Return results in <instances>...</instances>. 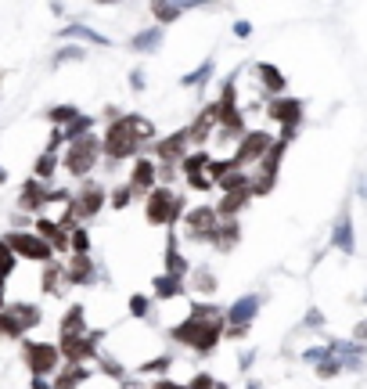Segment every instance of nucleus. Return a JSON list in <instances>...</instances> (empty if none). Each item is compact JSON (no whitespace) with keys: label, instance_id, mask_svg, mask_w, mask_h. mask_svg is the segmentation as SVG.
Wrapping results in <instances>:
<instances>
[{"label":"nucleus","instance_id":"f257e3e1","mask_svg":"<svg viewBox=\"0 0 367 389\" xmlns=\"http://www.w3.org/2000/svg\"><path fill=\"white\" fill-rule=\"evenodd\" d=\"M159 141V130L152 119H144L141 112H123L119 119H112L101 134V159L108 166H119V162H130L141 152Z\"/></svg>","mask_w":367,"mask_h":389},{"label":"nucleus","instance_id":"f03ea898","mask_svg":"<svg viewBox=\"0 0 367 389\" xmlns=\"http://www.w3.org/2000/svg\"><path fill=\"white\" fill-rule=\"evenodd\" d=\"M224 306L216 303H191L188 306V318H184L180 325L170 328V336L184 346H191L195 354L209 357L213 349L220 346V339H224Z\"/></svg>","mask_w":367,"mask_h":389},{"label":"nucleus","instance_id":"7ed1b4c3","mask_svg":"<svg viewBox=\"0 0 367 389\" xmlns=\"http://www.w3.org/2000/svg\"><path fill=\"white\" fill-rule=\"evenodd\" d=\"M188 195H180L173 188H152L148 195H144V220H148L152 227H177L184 213H188Z\"/></svg>","mask_w":367,"mask_h":389},{"label":"nucleus","instance_id":"20e7f679","mask_svg":"<svg viewBox=\"0 0 367 389\" xmlns=\"http://www.w3.org/2000/svg\"><path fill=\"white\" fill-rule=\"evenodd\" d=\"M101 166V134H87L62 148V170L72 180H87Z\"/></svg>","mask_w":367,"mask_h":389},{"label":"nucleus","instance_id":"39448f33","mask_svg":"<svg viewBox=\"0 0 367 389\" xmlns=\"http://www.w3.org/2000/svg\"><path fill=\"white\" fill-rule=\"evenodd\" d=\"M260 306H263V295L260 292H245L224 310V339H245L252 321L260 318Z\"/></svg>","mask_w":367,"mask_h":389},{"label":"nucleus","instance_id":"423d86ee","mask_svg":"<svg viewBox=\"0 0 367 389\" xmlns=\"http://www.w3.org/2000/svg\"><path fill=\"white\" fill-rule=\"evenodd\" d=\"M40 306L36 303H4L0 306V339H22L29 328L40 325Z\"/></svg>","mask_w":367,"mask_h":389},{"label":"nucleus","instance_id":"0eeeda50","mask_svg":"<svg viewBox=\"0 0 367 389\" xmlns=\"http://www.w3.org/2000/svg\"><path fill=\"white\" fill-rule=\"evenodd\" d=\"M105 206H108V188H105V184L94 180V177L80 180V188L72 191V216H76L80 224H87V220L101 216Z\"/></svg>","mask_w":367,"mask_h":389},{"label":"nucleus","instance_id":"6e6552de","mask_svg":"<svg viewBox=\"0 0 367 389\" xmlns=\"http://www.w3.org/2000/svg\"><path fill=\"white\" fill-rule=\"evenodd\" d=\"M216 224H220V213H216V206H209V202L188 206V213H184V220H180L184 238H188V242H198V245H209Z\"/></svg>","mask_w":367,"mask_h":389},{"label":"nucleus","instance_id":"1a4fd4ad","mask_svg":"<svg viewBox=\"0 0 367 389\" xmlns=\"http://www.w3.org/2000/svg\"><path fill=\"white\" fill-rule=\"evenodd\" d=\"M4 242L15 249L18 259H29V263H40L44 267V263H51V259H58V256H54V249L36 231H8Z\"/></svg>","mask_w":367,"mask_h":389},{"label":"nucleus","instance_id":"9d476101","mask_svg":"<svg viewBox=\"0 0 367 389\" xmlns=\"http://www.w3.org/2000/svg\"><path fill=\"white\" fill-rule=\"evenodd\" d=\"M274 137H278V134H270V130H245L242 141H238V148H234V155H231V162L242 166V170H252V166L270 152Z\"/></svg>","mask_w":367,"mask_h":389},{"label":"nucleus","instance_id":"9b49d317","mask_svg":"<svg viewBox=\"0 0 367 389\" xmlns=\"http://www.w3.org/2000/svg\"><path fill=\"white\" fill-rule=\"evenodd\" d=\"M62 263H65V282L69 285H80V288H90V285H98L101 282V267L94 263V256H90V252H69L65 259H62Z\"/></svg>","mask_w":367,"mask_h":389},{"label":"nucleus","instance_id":"f8f14e48","mask_svg":"<svg viewBox=\"0 0 367 389\" xmlns=\"http://www.w3.org/2000/svg\"><path fill=\"white\" fill-rule=\"evenodd\" d=\"M130 177H126V184L137 191V198H144L152 188H159V159L152 152H141L137 159H130Z\"/></svg>","mask_w":367,"mask_h":389},{"label":"nucleus","instance_id":"ddd939ff","mask_svg":"<svg viewBox=\"0 0 367 389\" xmlns=\"http://www.w3.org/2000/svg\"><path fill=\"white\" fill-rule=\"evenodd\" d=\"M26 364L33 368V375H58L62 349L58 343H26Z\"/></svg>","mask_w":367,"mask_h":389},{"label":"nucleus","instance_id":"4468645a","mask_svg":"<svg viewBox=\"0 0 367 389\" xmlns=\"http://www.w3.org/2000/svg\"><path fill=\"white\" fill-rule=\"evenodd\" d=\"M148 152L155 155V159H162V162H177L180 166V159L191 152V134H188V126L184 130H173V134H166V137H159Z\"/></svg>","mask_w":367,"mask_h":389},{"label":"nucleus","instance_id":"2eb2a0df","mask_svg":"<svg viewBox=\"0 0 367 389\" xmlns=\"http://www.w3.org/2000/svg\"><path fill=\"white\" fill-rule=\"evenodd\" d=\"M267 116L278 123L281 130H296L299 123H303V101L299 98H288V94H281V98H267Z\"/></svg>","mask_w":367,"mask_h":389},{"label":"nucleus","instance_id":"dca6fc26","mask_svg":"<svg viewBox=\"0 0 367 389\" xmlns=\"http://www.w3.org/2000/svg\"><path fill=\"white\" fill-rule=\"evenodd\" d=\"M33 231L54 249V256H69V227H62L54 216H44L40 213V216L33 220Z\"/></svg>","mask_w":367,"mask_h":389},{"label":"nucleus","instance_id":"f3484780","mask_svg":"<svg viewBox=\"0 0 367 389\" xmlns=\"http://www.w3.org/2000/svg\"><path fill=\"white\" fill-rule=\"evenodd\" d=\"M47 188H51V184L29 177L22 188H18V209L29 213V216H40V213L47 209Z\"/></svg>","mask_w":367,"mask_h":389},{"label":"nucleus","instance_id":"a211bd4d","mask_svg":"<svg viewBox=\"0 0 367 389\" xmlns=\"http://www.w3.org/2000/svg\"><path fill=\"white\" fill-rule=\"evenodd\" d=\"M252 72H256V83H260V90H263L267 98H281V94H288V80H285V72H281L278 65L256 62Z\"/></svg>","mask_w":367,"mask_h":389},{"label":"nucleus","instance_id":"6ab92c4d","mask_svg":"<svg viewBox=\"0 0 367 389\" xmlns=\"http://www.w3.org/2000/svg\"><path fill=\"white\" fill-rule=\"evenodd\" d=\"M188 295V282L184 277H177V274H155L152 277V300L155 303H173V300H184Z\"/></svg>","mask_w":367,"mask_h":389},{"label":"nucleus","instance_id":"aec40b11","mask_svg":"<svg viewBox=\"0 0 367 389\" xmlns=\"http://www.w3.org/2000/svg\"><path fill=\"white\" fill-rule=\"evenodd\" d=\"M332 249L335 252H357V238H353V216H350V209H342L339 213V220L332 224Z\"/></svg>","mask_w":367,"mask_h":389},{"label":"nucleus","instance_id":"412c9836","mask_svg":"<svg viewBox=\"0 0 367 389\" xmlns=\"http://www.w3.org/2000/svg\"><path fill=\"white\" fill-rule=\"evenodd\" d=\"M58 36H62V40H80L83 47H87V44H90V47H112V40H108L105 33H98L94 26H87V22H69Z\"/></svg>","mask_w":367,"mask_h":389},{"label":"nucleus","instance_id":"4be33fe9","mask_svg":"<svg viewBox=\"0 0 367 389\" xmlns=\"http://www.w3.org/2000/svg\"><path fill=\"white\" fill-rule=\"evenodd\" d=\"M238 242H242V224H238V220H220L213 238H209V245L216 252H234Z\"/></svg>","mask_w":367,"mask_h":389},{"label":"nucleus","instance_id":"5701e85b","mask_svg":"<svg viewBox=\"0 0 367 389\" xmlns=\"http://www.w3.org/2000/svg\"><path fill=\"white\" fill-rule=\"evenodd\" d=\"M162 259H166V274L188 277L191 263H188V256L180 252V238H177V231H173V227H170V238H166V252H162Z\"/></svg>","mask_w":367,"mask_h":389},{"label":"nucleus","instance_id":"b1692460","mask_svg":"<svg viewBox=\"0 0 367 389\" xmlns=\"http://www.w3.org/2000/svg\"><path fill=\"white\" fill-rule=\"evenodd\" d=\"M162 40H166V29L162 26H148V29H141L130 36V51L134 54H155L162 47Z\"/></svg>","mask_w":367,"mask_h":389},{"label":"nucleus","instance_id":"393cba45","mask_svg":"<svg viewBox=\"0 0 367 389\" xmlns=\"http://www.w3.org/2000/svg\"><path fill=\"white\" fill-rule=\"evenodd\" d=\"M40 288H44V295H62V292L69 288V282H65V263H62V259H51V263H44Z\"/></svg>","mask_w":367,"mask_h":389},{"label":"nucleus","instance_id":"a878e982","mask_svg":"<svg viewBox=\"0 0 367 389\" xmlns=\"http://www.w3.org/2000/svg\"><path fill=\"white\" fill-rule=\"evenodd\" d=\"M58 170H62V155L58 152H47V148H44V152L33 159V173L29 177L44 180V184H54V180H58Z\"/></svg>","mask_w":367,"mask_h":389},{"label":"nucleus","instance_id":"bb28decb","mask_svg":"<svg viewBox=\"0 0 367 389\" xmlns=\"http://www.w3.org/2000/svg\"><path fill=\"white\" fill-rule=\"evenodd\" d=\"M184 282H188V288H191L195 295H213V292L220 288V282H216L213 267H206V263H202V267H191Z\"/></svg>","mask_w":367,"mask_h":389},{"label":"nucleus","instance_id":"cd10ccee","mask_svg":"<svg viewBox=\"0 0 367 389\" xmlns=\"http://www.w3.org/2000/svg\"><path fill=\"white\" fill-rule=\"evenodd\" d=\"M249 202H252V195H249V191H231V195L220 191L216 213H220V220H238V213H242V209L249 206Z\"/></svg>","mask_w":367,"mask_h":389},{"label":"nucleus","instance_id":"c85d7f7f","mask_svg":"<svg viewBox=\"0 0 367 389\" xmlns=\"http://www.w3.org/2000/svg\"><path fill=\"white\" fill-rule=\"evenodd\" d=\"M216 76V62L213 58H206L198 69H191L188 76L180 80V87H188V90H202V87H209V80Z\"/></svg>","mask_w":367,"mask_h":389},{"label":"nucleus","instance_id":"c756f323","mask_svg":"<svg viewBox=\"0 0 367 389\" xmlns=\"http://www.w3.org/2000/svg\"><path fill=\"white\" fill-rule=\"evenodd\" d=\"M148 11L155 15V26H162V29H166V26H173L177 18L184 15V11L173 4V0H148Z\"/></svg>","mask_w":367,"mask_h":389},{"label":"nucleus","instance_id":"7c9ffc66","mask_svg":"<svg viewBox=\"0 0 367 389\" xmlns=\"http://www.w3.org/2000/svg\"><path fill=\"white\" fill-rule=\"evenodd\" d=\"M58 331H62V336H80V331H87V310L83 306H69V313L62 318Z\"/></svg>","mask_w":367,"mask_h":389},{"label":"nucleus","instance_id":"2f4dec72","mask_svg":"<svg viewBox=\"0 0 367 389\" xmlns=\"http://www.w3.org/2000/svg\"><path fill=\"white\" fill-rule=\"evenodd\" d=\"M134 198H137V191L130 188V184H116V188H108V206H112L116 213H123L126 206H134Z\"/></svg>","mask_w":367,"mask_h":389},{"label":"nucleus","instance_id":"473e14b6","mask_svg":"<svg viewBox=\"0 0 367 389\" xmlns=\"http://www.w3.org/2000/svg\"><path fill=\"white\" fill-rule=\"evenodd\" d=\"M80 112H83V108H76V105H54V108H47V112H44V119H47L51 126H62V130H65Z\"/></svg>","mask_w":367,"mask_h":389},{"label":"nucleus","instance_id":"72a5a7b5","mask_svg":"<svg viewBox=\"0 0 367 389\" xmlns=\"http://www.w3.org/2000/svg\"><path fill=\"white\" fill-rule=\"evenodd\" d=\"M126 306H130V318L134 321H148L152 313H155V300H152V295H141V292H134Z\"/></svg>","mask_w":367,"mask_h":389},{"label":"nucleus","instance_id":"f704fd0d","mask_svg":"<svg viewBox=\"0 0 367 389\" xmlns=\"http://www.w3.org/2000/svg\"><path fill=\"white\" fill-rule=\"evenodd\" d=\"M94 116H87V112H80L76 119H72L69 126H65V141H80V137H87V134H94Z\"/></svg>","mask_w":367,"mask_h":389},{"label":"nucleus","instance_id":"c9c22d12","mask_svg":"<svg viewBox=\"0 0 367 389\" xmlns=\"http://www.w3.org/2000/svg\"><path fill=\"white\" fill-rule=\"evenodd\" d=\"M83 58H87V47L83 44H65L62 51H54L51 65L58 69V65H72V62H83Z\"/></svg>","mask_w":367,"mask_h":389},{"label":"nucleus","instance_id":"e433bc0d","mask_svg":"<svg viewBox=\"0 0 367 389\" xmlns=\"http://www.w3.org/2000/svg\"><path fill=\"white\" fill-rule=\"evenodd\" d=\"M166 368H173V357H170V354H159V357H152V361H141L134 372H137V375H166Z\"/></svg>","mask_w":367,"mask_h":389},{"label":"nucleus","instance_id":"4c0bfd02","mask_svg":"<svg viewBox=\"0 0 367 389\" xmlns=\"http://www.w3.org/2000/svg\"><path fill=\"white\" fill-rule=\"evenodd\" d=\"M69 252H90V231L87 224H76L69 231Z\"/></svg>","mask_w":367,"mask_h":389},{"label":"nucleus","instance_id":"58836bf2","mask_svg":"<svg viewBox=\"0 0 367 389\" xmlns=\"http://www.w3.org/2000/svg\"><path fill=\"white\" fill-rule=\"evenodd\" d=\"M15 263H18L15 249L4 242V234H0V274H4V277H11V274H15Z\"/></svg>","mask_w":367,"mask_h":389},{"label":"nucleus","instance_id":"ea45409f","mask_svg":"<svg viewBox=\"0 0 367 389\" xmlns=\"http://www.w3.org/2000/svg\"><path fill=\"white\" fill-rule=\"evenodd\" d=\"M177 180H180V166H177V162H162V159H159V184H162V188H173Z\"/></svg>","mask_w":367,"mask_h":389},{"label":"nucleus","instance_id":"a19ab883","mask_svg":"<svg viewBox=\"0 0 367 389\" xmlns=\"http://www.w3.org/2000/svg\"><path fill=\"white\" fill-rule=\"evenodd\" d=\"M339 372H342V361H339L335 354H332V357H324V361L317 364V375H321V379H335Z\"/></svg>","mask_w":367,"mask_h":389},{"label":"nucleus","instance_id":"79ce46f5","mask_svg":"<svg viewBox=\"0 0 367 389\" xmlns=\"http://www.w3.org/2000/svg\"><path fill=\"white\" fill-rule=\"evenodd\" d=\"M65 144H69V141H65V130H62V126H51V134H47V144H44V148H47V152H58V155H62Z\"/></svg>","mask_w":367,"mask_h":389},{"label":"nucleus","instance_id":"37998d69","mask_svg":"<svg viewBox=\"0 0 367 389\" xmlns=\"http://www.w3.org/2000/svg\"><path fill=\"white\" fill-rule=\"evenodd\" d=\"M324 357H332V346H328V343H324V346H310V349H303V361H306V364H321Z\"/></svg>","mask_w":367,"mask_h":389},{"label":"nucleus","instance_id":"c03bdc74","mask_svg":"<svg viewBox=\"0 0 367 389\" xmlns=\"http://www.w3.org/2000/svg\"><path fill=\"white\" fill-rule=\"evenodd\" d=\"M33 220H36V216H29V213H22V209H15L8 224H11V231H29V224H33Z\"/></svg>","mask_w":367,"mask_h":389},{"label":"nucleus","instance_id":"a18cd8bd","mask_svg":"<svg viewBox=\"0 0 367 389\" xmlns=\"http://www.w3.org/2000/svg\"><path fill=\"white\" fill-rule=\"evenodd\" d=\"M148 87V76H144V69H130V90L141 94V90Z\"/></svg>","mask_w":367,"mask_h":389},{"label":"nucleus","instance_id":"49530a36","mask_svg":"<svg viewBox=\"0 0 367 389\" xmlns=\"http://www.w3.org/2000/svg\"><path fill=\"white\" fill-rule=\"evenodd\" d=\"M188 386H191V389H213L216 382H213V375H206V372H198V375H195V379H191Z\"/></svg>","mask_w":367,"mask_h":389},{"label":"nucleus","instance_id":"de8ad7c7","mask_svg":"<svg viewBox=\"0 0 367 389\" xmlns=\"http://www.w3.org/2000/svg\"><path fill=\"white\" fill-rule=\"evenodd\" d=\"M234 36H238V40H249V36H252V22L238 18V22H234Z\"/></svg>","mask_w":367,"mask_h":389},{"label":"nucleus","instance_id":"09e8293b","mask_svg":"<svg viewBox=\"0 0 367 389\" xmlns=\"http://www.w3.org/2000/svg\"><path fill=\"white\" fill-rule=\"evenodd\" d=\"M252 361H256V349H242V357H238V364H242V372H249Z\"/></svg>","mask_w":367,"mask_h":389},{"label":"nucleus","instance_id":"8fccbe9b","mask_svg":"<svg viewBox=\"0 0 367 389\" xmlns=\"http://www.w3.org/2000/svg\"><path fill=\"white\" fill-rule=\"evenodd\" d=\"M321 325H324V318H321L317 310H310V313H306V328H321Z\"/></svg>","mask_w":367,"mask_h":389},{"label":"nucleus","instance_id":"3c124183","mask_svg":"<svg viewBox=\"0 0 367 389\" xmlns=\"http://www.w3.org/2000/svg\"><path fill=\"white\" fill-rule=\"evenodd\" d=\"M152 389H191V386H180V382H170V379H159Z\"/></svg>","mask_w":367,"mask_h":389},{"label":"nucleus","instance_id":"603ef678","mask_svg":"<svg viewBox=\"0 0 367 389\" xmlns=\"http://www.w3.org/2000/svg\"><path fill=\"white\" fill-rule=\"evenodd\" d=\"M353 339H357V343H367V321H360V325L353 328Z\"/></svg>","mask_w":367,"mask_h":389},{"label":"nucleus","instance_id":"864d4df0","mask_svg":"<svg viewBox=\"0 0 367 389\" xmlns=\"http://www.w3.org/2000/svg\"><path fill=\"white\" fill-rule=\"evenodd\" d=\"M119 389H141V382H137V379H123Z\"/></svg>","mask_w":367,"mask_h":389},{"label":"nucleus","instance_id":"5fc2aeb1","mask_svg":"<svg viewBox=\"0 0 367 389\" xmlns=\"http://www.w3.org/2000/svg\"><path fill=\"white\" fill-rule=\"evenodd\" d=\"M51 11H54V15L62 18V15H65V4H62V0H51Z\"/></svg>","mask_w":367,"mask_h":389},{"label":"nucleus","instance_id":"6e6d98bb","mask_svg":"<svg viewBox=\"0 0 367 389\" xmlns=\"http://www.w3.org/2000/svg\"><path fill=\"white\" fill-rule=\"evenodd\" d=\"M357 191H360V198H367V177H360V184H357Z\"/></svg>","mask_w":367,"mask_h":389},{"label":"nucleus","instance_id":"4d7b16f0","mask_svg":"<svg viewBox=\"0 0 367 389\" xmlns=\"http://www.w3.org/2000/svg\"><path fill=\"white\" fill-rule=\"evenodd\" d=\"M94 4H101V8H112V4H123V0H94Z\"/></svg>","mask_w":367,"mask_h":389},{"label":"nucleus","instance_id":"13d9d810","mask_svg":"<svg viewBox=\"0 0 367 389\" xmlns=\"http://www.w3.org/2000/svg\"><path fill=\"white\" fill-rule=\"evenodd\" d=\"M8 180V170H4V166H0V184H4Z\"/></svg>","mask_w":367,"mask_h":389},{"label":"nucleus","instance_id":"bf43d9fd","mask_svg":"<svg viewBox=\"0 0 367 389\" xmlns=\"http://www.w3.org/2000/svg\"><path fill=\"white\" fill-rule=\"evenodd\" d=\"M213 389H227V386H224V382H216V386H213Z\"/></svg>","mask_w":367,"mask_h":389},{"label":"nucleus","instance_id":"052dcab7","mask_svg":"<svg viewBox=\"0 0 367 389\" xmlns=\"http://www.w3.org/2000/svg\"><path fill=\"white\" fill-rule=\"evenodd\" d=\"M364 300H367V295H364Z\"/></svg>","mask_w":367,"mask_h":389}]
</instances>
